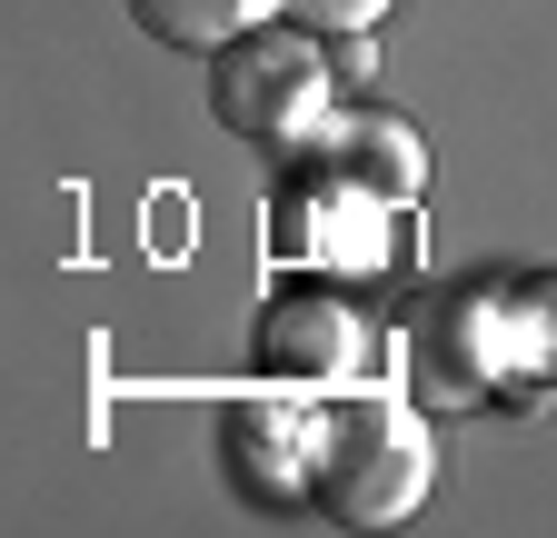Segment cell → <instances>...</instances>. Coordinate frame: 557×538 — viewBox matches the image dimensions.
Instances as JSON below:
<instances>
[{"label":"cell","mask_w":557,"mask_h":538,"mask_svg":"<svg viewBox=\"0 0 557 538\" xmlns=\"http://www.w3.org/2000/svg\"><path fill=\"white\" fill-rule=\"evenodd\" d=\"M348 350H359V319H348V309H329L319 290H289V299H269V309H259V359H269V369L329 379Z\"/></svg>","instance_id":"3"},{"label":"cell","mask_w":557,"mask_h":538,"mask_svg":"<svg viewBox=\"0 0 557 538\" xmlns=\"http://www.w3.org/2000/svg\"><path fill=\"white\" fill-rule=\"evenodd\" d=\"M209 110H220L230 140L249 150H299L338 120V90H329V30L309 21H259L239 30L230 50H209Z\"/></svg>","instance_id":"1"},{"label":"cell","mask_w":557,"mask_h":538,"mask_svg":"<svg viewBox=\"0 0 557 538\" xmlns=\"http://www.w3.org/2000/svg\"><path fill=\"white\" fill-rule=\"evenodd\" d=\"M429 499V429L388 399H348L309 429V509L338 528H398Z\"/></svg>","instance_id":"2"},{"label":"cell","mask_w":557,"mask_h":538,"mask_svg":"<svg viewBox=\"0 0 557 538\" xmlns=\"http://www.w3.org/2000/svg\"><path fill=\"white\" fill-rule=\"evenodd\" d=\"M129 30H150L160 50H230L239 30H259L278 0H120Z\"/></svg>","instance_id":"5"},{"label":"cell","mask_w":557,"mask_h":538,"mask_svg":"<svg viewBox=\"0 0 557 538\" xmlns=\"http://www.w3.org/2000/svg\"><path fill=\"white\" fill-rule=\"evenodd\" d=\"M230 479L269 509H309V429L289 419H230Z\"/></svg>","instance_id":"4"},{"label":"cell","mask_w":557,"mask_h":538,"mask_svg":"<svg viewBox=\"0 0 557 538\" xmlns=\"http://www.w3.org/2000/svg\"><path fill=\"white\" fill-rule=\"evenodd\" d=\"M289 21H309V30H329V40H359V30H379L398 0H278Z\"/></svg>","instance_id":"6"}]
</instances>
